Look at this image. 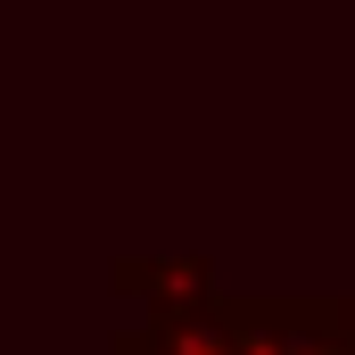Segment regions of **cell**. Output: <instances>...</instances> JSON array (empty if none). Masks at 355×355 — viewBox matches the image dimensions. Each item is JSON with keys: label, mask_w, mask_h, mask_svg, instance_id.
Here are the masks:
<instances>
[{"label": "cell", "mask_w": 355, "mask_h": 355, "mask_svg": "<svg viewBox=\"0 0 355 355\" xmlns=\"http://www.w3.org/2000/svg\"><path fill=\"white\" fill-rule=\"evenodd\" d=\"M107 355H240V331H232V314L215 297L198 314H141V322H124L107 339Z\"/></svg>", "instance_id": "cell-3"}, {"label": "cell", "mask_w": 355, "mask_h": 355, "mask_svg": "<svg viewBox=\"0 0 355 355\" xmlns=\"http://www.w3.org/2000/svg\"><path fill=\"white\" fill-rule=\"evenodd\" d=\"M339 297H347V331H355V289H339Z\"/></svg>", "instance_id": "cell-4"}, {"label": "cell", "mask_w": 355, "mask_h": 355, "mask_svg": "<svg viewBox=\"0 0 355 355\" xmlns=\"http://www.w3.org/2000/svg\"><path fill=\"white\" fill-rule=\"evenodd\" d=\"M107 289L132 297L141 314H198V306L223 297V281H215L207 257H124V265L107 272Z\"/></svg>", "instance_id": "cell-2"}, {"label": "cell", "mask_w": 355, "mask_h": 355, "mask_svg": "<svg viewBox=\"0 0 355 355\" xmlns=\"http://www.w3.org/2000/svg\"><path fill=\"white\" fill-rule=\"evenodd\" d=\"M223 314L240 331V355H355V331H347V297H240L223 289Z\"/></svg>", "instance_id": "cell-1"}]
</instances>
